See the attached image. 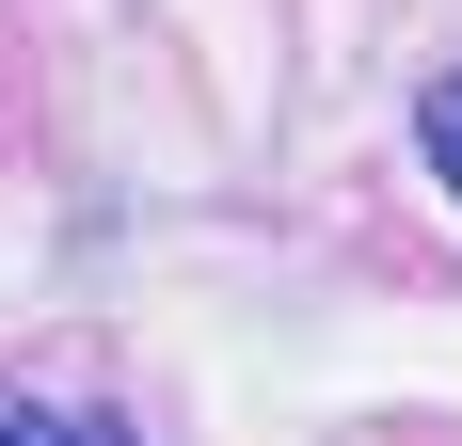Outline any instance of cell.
Masks as SVG:
<instances>
[{"label": "cell", "mask_w": 462, "mask_h": 446, "mask_svg": "<svg viewBox=\"0 0 462 446\" xmlns=\"http://www.w3.org/2000/svg\"><path fill=\"white\" fill-rule=\"evenodd\" d=\"M430 160H447V191H462V80L430 96Z\"/></svg>", "instance_id": "6da1fadb"}, {"label": "cell", "mask_w": 462, "mask_h": 446, "mask_svg": "<svg viewBox=\"0 0 462 446\" xmlns=\"http://www.w3.org/2000/svg\"><path fill=\"white\" fill-rule=\"evenodd\" d=\"M0 446H64V414H32V399H0Z\"/></svg>", "instance_id": "7a4b0ae2"}, {"label": "cell", "mask_w": 462, "mask_h": 446, "mask_svg": "<svg viewBox=\"0 0 462 446\" xmlns=\"http://www.w3.org/2000/svg\"><path fill=\"white\" fill-rule=\"evenodd\" d=\"M64 446H128V431H112V414H80V431H64Z\"/></svg>", "instance_id": "3957f363"}]
</instances>
